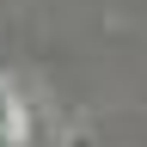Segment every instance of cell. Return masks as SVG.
<instances>
[{"label":"cell","mask_w":147,"mask_h":147,"mask_svg":"<svg viewBox=\"0 0 147 147\" xmlns=\"http://www.w3.org/2000/svg\"><path fill=\"white\" fill-rule=\"evenodd\" d=\"M12 135H18V110H12L6 92H0V147H12Z\"/></svg>","instance_id":"1"}]
</instances>
